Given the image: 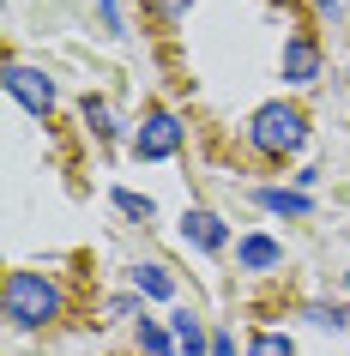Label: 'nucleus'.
Listing matches in <instances>:
<instances>
[{
  "label": "nucleus",
  "instance_id": "nucleus-16",
  "mask_svg": "<svg viewBox=\"0 0 350 356\" xmlns=\"http://www.w3.org/2000/svg\"><path fill=\"white\" fill-rule=\"evenodd\" d=\"M308 320H314V326H344V314H338V308H308Z\"/></svg>",
  "mask_w": 350,
  "mask_h": 356
},
{
  "label": "nucleus",
  "instance_id": "nucleus-2",
  "mask_svg": "<svg viewBox=\"0 0 350 356\" xmlns=\"http://www.w3.org/2000/svg\"><path fill=\"white\" fill-rule=\"evenodd\" d=\"M248 139H254V151H266V157H290V151H302V139H308V115L296 109V103H266V109H254V121H248Z\"/></svg>",
  "mask_w": 350,
  "mask_h": 356
},
{
  "label": "nucleus",
  "instance_id": "nucleus-9",
  "mask_svg": "<svg viewBox=\"0 0 350 356\" xmlns=\"http://www.w3.org/2000/svg\"><path fill=\"white\" fill-rule=\"evenodd\" d=\"M260 206H266V211H284V218H302L308 200H302V193H284V188H266V193H260Z\"/></svg>",
  "mask_w": 350,
  "mask_h": 356
},
{
  "label": "nucleus",
  "instance_id": "nucleus-3",
  "mask_svg": "<svg viewBox=\"0 0 350 356\" xmlns=\"http://www.w3.org/2000/svg\"><path fill=\"white\" fill-rule=\"evenodd\" d=\"M133 151H139L145 163H157V157H175V151H182V121H175L169 109L145 115V121H139V139H133Z\"/></svg>",
  "mask_w": 350,
  "mask_h": 356
},
{
  "label": "nucleus",
  "instance_id": "nucleus-10",
  "mask_svg": "<svg viewBox=\"0 0 350 356\" xmlns=\"http://www.w3.org/2000/svg\"><path fill=\"white\" fill-rule=\"evenodd\" d=\"M85 121L97 127V139H115V133H121V127H115V109L103 103V97H85Z\"/></svg>",
  "mask_w": 350,
  "mask_h": 356
},
{
  "label": "nucleus",
  "instance_id": "nucleus-19",
  "mask_svg": "<svg viewBox=\"0 0 350 356\" xmlns=\"http://www.w3.org/2000/svg\"><path fill=\"white\" fill-rule=\"evenodd\" d=\"M344 284H350V272H344Z\"/></svg>",
  "mask_w": 350,
  "mask_h": 356
},
{
  "label": "nucleus",
  "instance_id": "nucleus-8",
  "mask_svg": "<svg viewBox=\"0 0 350 356\" xmlns=\"http://www.w3.org/2000/svg\"><path fill=\"white\" fill-rule=\"evenodd\" d=\"M169 326H175V344H182L187 356L205 350V332H200V320H193V314H169Z\"/></svg>",
  "mask_w": 350,
  "mask_h": 356
},
{
  "label": "nucleus",
  "instance_id": "nucleus-17",
  "mask_svg": "<svg viewBox=\"0 0 350 356\" xmlns=\"http://www.w3.org/2000/svg\"><path fill=\"white\" fill-rule=\"evenodd\" d=\"M212 356H236V338H230V332H218V338H212Z\"/></svg>",
  "mask_w": 350,
  "mask_h": 356
},
{
  "label": "nucleus",
  "instance_id": "nucleus-4",
  "mask_svg": "<svg viewBox=\"0 0 350 356\" xmlns=\"http://www.w3.org/2000/svg\"><path fill=\"white\" fill-rule=\"evenodd\" d=\"M6 91L19 97L31 115H49V109H55V79L37 73V67H19V60H13V67H6Z\"/></svg>",
  "mask_w": 350,
  "mask_h": 356
},
{
  "label": "nucleus",
  "instance_id": "nucleus-18",
  "mask_svg": "<svg viewBox=\"0 0 350 356\" xmlns=\"http://www.w3.org/2000/svg\"><path fill=\"white\" fill-rule=\"evenodd\" d=\"M103 13H109V24H121V13H115V0H103Z\"/></svg>",
  "mask_w": 350,
  "mask_h": 356
},
{
  "label": "nucleus",
  "instance_id": "nucleus-5",
  "mask_svg": "<svg viewBox=\"0 0 350 356\" xmlns=\"http://www.w3.org/2000/svg\"><path fill=\"white\" fill-rule=\"evenodd\" d=\"M284 79H290V85H314V79H320V49H314V37L284 42Z\"/></svg>",
  "mask_w": 350,
  "mask_h": 356
},
{
  "label": "nucleus",
  "instance_id": "nucleus-11",
  "mask_svg": "<svg viewBox=\"0 0 350 356\" xmlns=\"http://www.w3.org/2000/svg\"><path fill=\"white\" fill-rule=\"evenodd\" d=\"M133 284H139L145 296H169V290H175V284H169V272H164V266H139V272H133Z\"/></svg>",
  "mask_w": 350,
  "mask_h": 356
},
{
  "label": "nucleus",
  "instance_id": "nucleus-12",
  "mask_svg": "<svg viewBox=\"0 0 350 356\" xmlns=\"http://www.w3.org/2000/svg\"><path fill=\"white\" fill-rule=\"evenodd\" d=\"M139 344H145V356H175V344L164 338V326H157V320H139Z\"/></svg>",
  "mask_w": 350,
  "mask_h": 356
},
{
  "label": "nucleus",
  "instance_id": "nucleus-14",
  "mask_svg": "<svg viewBox=\"0 0 350 356\" xmlns=\"http://www.w3.org/2000/svg\"><path fill=\"white\" fill-rule=\"evenodd\" d=\"M115 206L127 211V218H151V200H139V193H115Z\"/></svg>",
  "mask_w": 350,
  "mask_h": 356
},
{
  "label": "nucleus",
  "instance_id": "nucleus-1",
  "mask_svg": "<svg viewBox=\"0 0 350 356\" xmlns=\"http://www.w3.org/2000/svg\"><path fill=\"white\" fill-rule=\"evenodd\" d=\"M61 314V284L42 278V272H13L6 278V320L13 326H49V320Z\"/></svg>",
  "mask_w": 350,
  "mask_h": 356
},
{
  "label": "nucleus",
  "instance_id": "nucleus-13",
  "mask_svg": "<svg viewBox=\"0 0 350 356\" xmlns=\"http://www.w3.org/2000/svg\"><path fill=\"white\" fill-rule=\"evenodd\" d=\"M248 356H296V344L284 332H260L254 344H248Z\"/></svg>",
  "mask_w": 350,
  "mask_h": 356
},
{
  "label": "nucleus",
  "instance_id": "nucleus-6",
  "mask_svg": "<svg viewBox=\"0 0 350 356\" xmlns=\"http://www.w3.org/2000/svg\"><path fill=\"white\" fill-rule=\"evenodd\" d=\"M182 236H187L193 248H223V218H218V211H200V206H193V211L182 218Z\"/></svg>",
  "mask_w": 350,
  "mask_h": 356
},
{
  "label": "nucleus",
  "instance_id": "nucleus-7",
  "mask_svg": "<svg viewBox=\"0 0 350 356\" xmlns=\"http://www.w3.org/2000/svg\"><path fill=\"white\" fill-rule=\"evenodd\" d=\"M236 254H241V266H248V272H266V266H278V260H284V248H278L272 236H248V242H241Z\"/></svg>",
  "mask_w": 350,
  "mask_h": 356
},
{
  "label": "nucleus",
  "instance_id": "nucleus-15",
  "mask_svg": "<svg viewBox=\"0 0 350 356\" xmlns=\"http://www.w3.org/2000/svg\"><path fill=\"white\" fill-rule=\"evenodd\" d=\"M151 6H157L164 19H187V6H193V0H151Z\"/></svg>",
  "mask_w": 350,
  "mask_h": 356
}]
</instances>
